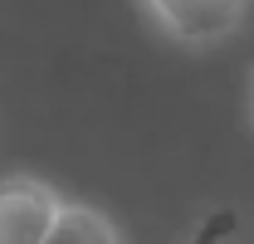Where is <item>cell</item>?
Segmentation results:
<instances>
[{"mask_svg":"<svg viewBox=\"0 0 254 244\" xmlns=\"http://www.w3.org/2000/svg\"><path fill=\"white\" fill-rule=\"evenodd\" d=\"M142 5L171 39L195 44V49L225 44L245 25V10H250V0H142Z\"/></svg>","mask_w":254,"mask_h":244,"instance_id":"1","label":"cell"},{"mask_svg":"<svg viewBox=\"0 0 254 244\" xmlns=\"http://www.w3.org/2000/svg\"><path fill=\"white\" fill-rule=\"evenodd\" d=\"M59 195L34 176L0 181V244H44L59 220Z\"/></svg>","mask_w":254,"mask_h":244,"instance_id":"2","label":"cell"},{"mask_svg":"<svg viewBox=\"0 0 254 244\" xmlns=\"http://www.w3.org/2000/svg\"><path fill=\"white\" fill-rule=\"evenodd\" d=\"M44 244H118V230L88 205H64Z\"/></svg>","mask_w":254,"mask_h":244,"instance_id":"3","label":"cell"},{"mask_svg":"<svg viewBox=\"0 0 254 244\" xmlns=\"http://www.w3.org/2000/svg\"><path fill=\"white\" fill-rule=\"evenodd\" d=\"M230 230H235V210H215L200 230H195V240H190V244H220Z\"/></svg>","mask_w":254,"mask_h":244,"instance_id":"4","label":"cell"}]
</instances>
